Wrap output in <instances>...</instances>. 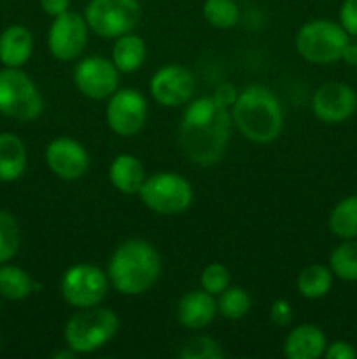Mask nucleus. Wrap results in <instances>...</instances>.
<instances>
[{
    "instance_id": "20",
    "label": "nucleus",
    "mask_w": 357,
    "mask_h": 359,
    "mask_svg": "<svg viewBox=\"0 0 357 359\" xmlns=\"http://www.w3.org/2000/svg\"><path fill=\"white\" fill-rule=\"evenodd\" d=\"M27 146L13 132L0 133V182H14L27 168Z\"/></svg>"
},
{
    "instance_id": "31",
    "label": "nucleus",
    "mask_w": 357,
    "mask_h": 359,
    "mask_svg": "<svg viewBox=\"0 0 357 359\" xmlns=\"http://www.w3.org/2000/svg\"><path fill=\"white\" fill-rule=\"evenodd\" d=\"M338 18V23L342 25L343 30L350 37H357V0H343L340 6Z\"/></svg>"
},
{
    "instance_id": "2",
    "label": "nucleus",
    "mask_w": 357,
    "mask_h": 359,
    "mask_svg": "<svg viewBox=\"0 0 357 359\" xmlns=\"http://www.w3.org/2000/svg\"><path fill=\"white\" fill-rule=\"evenodd\" d=\"M163 270L160 252L142 238H130L112 252L107 277L112 290L125 297L147 293L158 283Z\"/></svg>"
},
{
    "instance_id": "29",
    "label": "nucleus",
    "mask_w": 357,
    "mask_h": 359,
    "mask_svg": "<svg viewBox=\"0 0 357 359\" xmlns=\"http://www.w3.org/2000/svg\"><path fill=\"white\" fill-rule=\"evenodd\" d=\"M178 358L182 359H220L224 358V351L214 339L205 335H196L186 340L178 351Z\"/></svg>"
},
{
    "instance_id": "1",
    "label": "nucleus",
    "mask_w": 357,
    "mask_h": 359,
    "mask_svg": "<svg viewBox=\"0 0 357 359\" xmlns=\"http://www.w3.org/2000/svg\"><path fill=\"white\" fill-rule=\"evenodd\" d=\"M231 126L230 107L219 104L214 97L191 98L178 128L182 153L198 167L219 163L230 144Z\"/></svg>"
},
{
    "instance_id": "27",
    "label": "nucleus",
    "mask_w": 357,
    "mask_h": 359,
    "mask_svg": "<svg viewBox=\"0 0 357 359\" xmlns=\"http://www.w3.org/2000/svg\"><path fill=\"white\" fill-rule=\"evenodd\" d=\"M203 18L217 30H230L240 20V9L234 0H205Z\"/></svg>"
},
{
    "instance_id": "34",
    "label": "nucleus",
    "mask_w": 357,
    "mask_h": 359,
    "mask_svg": "<svg viewBox=\"0 0 357 359\" xmlns=\"http://www.w3.org/2000/svg\"><path fill=\"white\" fill-rule=\"evenodd\" d=\"M38 4H41V9L51 18L66 13L70 7V0H38Z\"/></svg>"
},
{
    "instance_id": "30",
    "label": "nucleus",
    "mask_w": 357,
    "mask_h": 359,
    "mask_svg": "<svg viewBox=\"0 0 357 359\" xmlns=\"http://www.w3.org/2000/svg\"><path fill=\"white\" fill-rule=\"evenodd\" d=\"M200 286L202 290H205L206 293L217 294L223 293L227 286H231V273L227 270V266H224L223 263H210L203 269L202 276H200Z\"/></svg>"
},
{
    "instance_id": "21",
    "label": "nucleus",
    "mask_w": 357,
    "mask_h": 359,
    "mask_svg": "<svg viewBox=\"0 0 357 359\" xmlns=\"http://www.w3.org/2000/svg\"><path fill=\"white\" fill-rule=\"evenodd\" d=\"M147 58V46L142 37L130 32L114 39L112 46V63L121 74L136 72Z\"/></svg>"
},
{
    "instance_id": "10",
    "label": "nucleus",
    "mask_w": 357,
    "mask_h": 359,
    "mask_svg": "<svg viewBox=\"0 0 357 359\" xmlns=\"http://www.w3.org/2000/svg\"><path fill=\"white\" fill-rule=\"evenodd\" d=\"M149 114L147 100L140 91L133 88H119L107 98L105 119L115 135L133 137L144 128Z\"/></svg>"
},
{
    "instance_id": "25",
    "label": "nucleus",
    "mask_w": 357,
    "mask_h": 359,
    "mask_svg": "<svg viewBox=\"0 0 357 359\" xmlns=\"http://www.w3.org/2000/svg\"><path fill=\"white\" fill-rule=\"evenodd\" d=\"M332 276L345 283H357V238H349L336 245L329 255Z\"/></svg>"
},
{
    "instance_id": "14",
    "label": "nucleus",
    "mask_w": 357,
    "mask_h": 359,
    "mask_svg": "<svg viewBox=\"0 0 357 359\" xmlns=\"http://www.w3.org/2000/svg\"><path fill=\"white\" fill-rule=\"evenodd\" d=\"M195 77L182 65H164L149 81V93L163 107H181L195 95Z\"/></svg>"
},
{
    "instance_id": "16",
    "label": "nucleus",
    "mask_w": 357,
    "mask_h": 359,
    "mask_svg": "<svg viewBox=\"0 0 357 359\" xmlns=\"http://www.w3.org/2000/svg\"><path fill=\"white\" fill-rule=\"evenodd\" d=\"M217 300L205 290L182 294L177 304V321L188 330H203L216 319Z\"/></svg>"
},
{
    "instance_id": "12",
    "label": "nucleus",
    "mask_w": 357,
    "mask_h": 359,
    "mask_svg": "<svg viewBox=\"0 0 357 359\" xmlns=\"http://www.w3.org/2000/svg\"><path fill=\"white\" fill-rule=\"evenodd\" d=\"M119 74L112 60L90 56L74 69V84L90 100H107L119 90Z\"/></svg>"
},
{
    "instance_id": "17",
    "label": "nucleus",
    "mask_w": 357,
    "mask_h": 359,
    "mask_svg": "<svg viewBox=\"0 0 357 359\" xmlns=\"http://www.w3.org/2000/svg\"><path fill=\"white\" fill-rule=\"evenodd\" d=\"M328 339L315 325H300L287 333L284 356L287 359H318L324 356Z\"/></svg>"
},
{
    "instance_id": "36",
    "label": "nucleus",
    "mask_w": 357,
    "mask_h": 359,
    "mask_svg": "<svg viewBox=\"0 0 357 359\" xmlns=\"http://www.w3.org/2000/svg\"><path fill=\"white\" fill-rule=\"evenodd\" d=\"M343 62L350 63V65H357V44L356 42L350 41L349 44H346L345 48V53H343Z\"/></svg>"
},
{
    "instance_id": "33",
    "label": "nucleus",
    "mask_w": 357,
    "mask_h": 359,
    "mask_svg": "<svg viewBox=\"0 0 357 359\" xmlns=\"http://www.w3.org/2000/svg\"><path fill=\"white\" fill-rule=\"evenodd\" d=\"M326 359H356L357 351L346 340H335V342L328 344L324 351Z\"/></svg>"
},
{
    "instance_id": "32",
    "label": "nucleus",
    "mask_w": 357,
    "mask_h": 359,
    "mask_svg": "<svg viewBox=\"0 0 357 359\" xmlns=\"http://www.w3.org/2000/svg\"><path fill=\"white\" fill-rule=\"evenodd\" d=\"M270 319L275 326H289L290 321H293V307H290L289 302L286 298H279L272 304L270 307Z\"/></svg>"
},
{
    "instance_id": "4",
    "label": "nucleus",
    "mask_w": 357,
    "mask_h": 359,
    "mask_svg": "<svg viewBox=\"0 0 357 359\" xmlns=\"http://www.w3.org/2000/svg\"><path fill=\"white\" fill-rule=\"evenodd\" d=\"M119 330V318L114 311L97 305L79 309L66 321L63 330L65 344L77 354H91L111 342Z\"/></svg>"
},
{
    "instance_id": "8",
    "label": "nucleus",
    "mask_w": 357,
    "mask_h": 359,
    "mask_svg": "<svg viewBox=\"0 0 357 359\" xmlns=\"http://www.w3.org/2000/svg\"><path fill=\"white\" fill-rule=\"evenodd\" d=\"M83 16L94 35L118 39L135 30L142 7L139 0H90Z\"/></svg>"
},
{
    "instance_id": "13",
    "label": "nucleus",
    "mask_w": 357,
    "mask_h": 359,
    "mask_svg": "<svg viewBox=\"0 0 357 359\" xmlns=\"http://www.w3.org/2000/svg\"><path fill=\"white\" fill-rule=\"evenodd\" d=\"M357 111V93L345 83H326L312 97V112L326 125H340L352 118Z\"/></svg>"
},
{
    "instance_id": "19",
    "label": "nucleus",
    "mask_w": 357,
    "mask_h": 359,
    "mask_svg": "<svg viewBox=\"0 0 357 359\" xmlns=\"http://www.w3.org/2000/svg\"><path fill=\"white\" fill-rule=\"evenodd\" d=\"M146 177L142 161L133 154H119L108 167V181L122 195H139Z\"/></svg>"
},
{
    "instance_id": "35",
    "label": "nucleus",
    "mask_w": 357,
    "mask_h": 359,
    "mask_svg": "<svg viewBox=\"0 0 357 359\" xmlns=\"http://www.w3.org/2000/svg\"><path fill=\"white\" fill-rule=\"evenodd\" d=\"M238 97V91L234 90L231 84H223V86L217 88L216 95H214V98H216L219 104L226 105V107H231V105L234 104V100H237Z\"/></svg>"
},
{
    "instance_id": "22",
    "label": "nucleus",
    "mask_w": 357,
    "mask_h": 359,
    "mask_svg": "<svg viewBox=\"0 0 357 359\" xmlns=\"http://www.w3.org/2000/svg\"><path fill=\"white\" fill-rule=\"evenodd\" d=\"M332 276L329 265H308L300 272L296 279L298 293L308 300H318V298L326 297L332 287Z\"/></svg>"
},
{
    "instance_id": "15",
    "label": "nucleus",
    "mask_w": 357,
    "mask_h": 359,
    "mask_svg": "<svg viewBox=\"0 0 357 359\" xmlns=\"http://www.w3.org/2000/svg\"><path fill=\"white\" fill-rule=\"evenodd\" d=\"M46 163L62 181H77L90 168L86 147L70 137H56L46 147Z\"/></svg>"
},
{
    "instance_id": "3",
    "label": "nucleus",
    "mask_w": 357,
    "mask_h": 359,
    "mask_svg": "<svg viewBox=\"0 0 357 359\" xmlns=\"http://www.w3.org/2000/svg\"><path fill=\"white\" fill-rule=\"evenodd\" d=\"M231 118L238 132L255 144L276 140L284 128V109L276 95L261 84H251L231 105Z\"/></svg>"
},
{
    "instance_id": "7",
    "label": "nucleus",
    "mask_w": 357,
    "mask_h": 359,
    "mask_svg": "<svg viewBox=\"0 0 357 359\" xmlns=\"http://www.w3.org/2000/svg\"><path fill=\"white\" fill-rule=\"evenodd\" d=\"M144 205L161 216H175L192 203V186L177 172H158L146 177L139 191Z\"/></svg>"
},
{
    "instance_id": "9",
    "label": "nucleus",
    "mask_w": 357,
    "mask_h": 359,
    "mask_svg": "<svg viewBox=\"0 0 357 359\" xmlns=\"http://www.w3.org/2000/svg\"><path fill=\"white\" fill-rule=\"evenodd\" d=\"M108 277L91 263H77L65 270L59 283L63 300L76 309L97 307L108 293Z\"/></svg>"
},
{
    "instance_id": "5",
    "label": "nucleus",
    "mask_w": 357,
    "mask_h": 359,
    "mask_svg": "<svg viewBox=\"0 0 357 359\" xmlns=\"http://www.w3.org/2000/svg\"><path fill=\"white\" fill-rule=\"evenodd\" d=\"M350 35L343 27L331 20H314L298 30L294 44L301 58L317 65L342 62Z\"/></svg>"
},
{
    "instance_id": "28",
    "label": "nucleus",
    "mask_w": 357,
    "mask_h": 359,
    "mask_svg": "<svg viewBox=\"0 0 357 359\" xmlns=\"http://www.w3.org/2000/svg\"><path fill=\"white\" fill-rule=\"evenodd\" d=\"M21 231L16 217L7 210H0V265L9 263L20 251Z\"/></svg>"
},
{
    "instance_id": "26",
    "label": "nucleus",
    "mask_w": 357,
    "mask_h": 359,
    "mask_svg": "<svg viewBox=\"0 0 357 359\" xmlns=\"http://www.w3.org/2000/svg\"><path fill=\"white\" fill-rule=\"evenodd\" d=\"M251 311V297L240 286H227L217 294V314L227 321H240Z\"/></svg>"
},
{
    "instance_id": "37",
    "label": "nucleus",
    "mask_w": 357,
    "mask_h": 359,
    "mask_svg": "<svg viewBox=\"0 0 357 359\" xmlns=\"http://www.w3.org/2000/svg\"><path fill=\"white\" fill-rule=\"evenodd\" d=\"M0 344H2V339H0Z\"/></svg>"
},
{
    "instance_id": "24",
    "label": "nucleus",
    "mask_w": 357,
    "mask_h": 359,
    "mask_svg": "<svg viewBox=\"0 0 357 359\" xmlns=\"http://www.w3.org/2000/svg\"><path fill=\"white\" fill-rule=\"evenodd\" d=\"M328 226L342 241L357 238V195L345 196L332 207Z\"/></svg>"
},
{
    "instance_id": "6",
    "label": "nucleus",
    "mask_w": 357,
    "mask_h": 359,
    "mask_svg": "<svg viewBox=\"0 0 357 359\" xmlns=\"http://www.w3.org/2000/svg\"><path fill=\"white\" fill-rule=\"evenodd\" d=\"M42 109L44 100L34 79L21 69L4 67L0 70V114L30 123L42 114Z\"/></svg>"
},
{
    "instance_id": "11",
    "label": "nucleus",
    "mask_w": 357,
    "mask_h": 359,
    "mask_svg": "<svg viewBox=\"0 0 357 359\" xmlns=\"http://www.w3.org/2000/svg\"><path fill=\"white\" fill-rule=\"evenodd\" d=\"M86 20L79 13L66 11L59 16L52 18V23L48 32L49 53L59 62H72L83 55L88 44Z\"/></svg>"
},
{
    "instance_id": "23",
    "label": "nucleus",
    "mask_w": 357,
    "mask_h": 359,
    "mask_svg": "<svg viewBox=\"0 0 357 359\" xmlns=\"http://www.w3.org/2000/svg\"><path fill=\"white\" fill-rule=\"evenodd\" d=\"M34 287L35 283L27 270L10 263L0 265V297L10 302H20L30 297Z\"/></svg>"
},
{
    "instance_id": "18",
    "label": "nucleus",
    "mask_w": 357,
    "mask_h": 359,
    "mask_svg": "<svg viewBox=\"0 0 357 359\" xmlns=\"http://www.w3.org/2000/svg\"><path fill=\"white\" fill-rule=\"evenodd\" d=\"M34 53V35L23 25H10L0 34V63L21 69Z\"/></svg>"
}]
</instances>
